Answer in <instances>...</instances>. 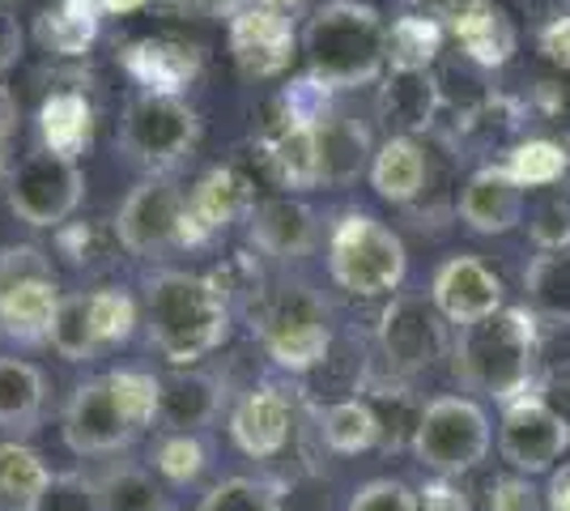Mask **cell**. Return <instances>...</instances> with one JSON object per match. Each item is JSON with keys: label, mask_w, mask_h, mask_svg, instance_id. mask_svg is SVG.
Returning <instances> with one entry per match:
<instances>
[{"label": "cell", "mask_w": 570, "mask_h": 511, "mask_svg": "<svg viewBox=\"0 0 570 511\" xmlns=\"http://www.w3.org/2000/svg\"><path fill=\"white\" fill-rule=\"evenodd\" d=\"M163 375L119 366L77 384L65 405V443L72 456H116L158 426Z\"/></svg>", "instance_id": "cell-1"}, {"label": "cell", "mask_w": 570, "mask_h": 511, "mask_svg": "<svg viewBox=\"0 0 570 511\" xmlns=\"http://www.w3.org/2000/svg\"><path fill=\"white\" fill-rule=\"evenodd\" d=\"M145 328L149 345L170 366L209 358L230 337V303L214 277L163 268L145 282Z\"/></svg>", "instance_id": "cell-2"}, {"label": "cell", "mask_w": 570, "mask_h": 511, "mask_svg": "<svg viewBox=\"0 0 570 511\" xmlns=\"http://www.w3.org/2000/svg\"><path fill=\"white\" fill-rule=\"evenodd\" d=\"M537 354H541V324H537V312L523 303V307H502L499 316L481 324L455 328L452 371L464 392L507 405L532 392Z\"/></svg>", "instance_id": "cell-3"}, {"label": "cell", "mask_w": 570, "mask_h": 511, "mask_svg": "<svg viewBox=\"0 0 570 511\" xmlns=\"http://www.w3.org/2000/svg\"><path fill=\"white\" fill-rule=\"evenodd\" d=\"M303 56L307 77L324 90L375 86L387 69V22L375 4L328 0L311 13L303 30Z\"/></svg>", "instance_id": "cell-4"}, {"label": "cell", "mask_w": 570, "mask_h": 511, "mask_svg": "<svg viewBox=\"0 0 570 511\" xmlns=\"http://www.w3.org/2000/svg\"><path fill=\"white\" fill-rule=\"evenodd\" d=\"M324 261H328V277L345 294L357 298H392L401 294L404 273H409V252L404 239L380 222L375 214H341L328 230V247H324Z\"/></svg>", "instance_id": "cell-5"}, {"label": "cell", "mask_w": 570, "mask_h": 511, "mask_svg": "<svg viewBox=\"0 0 570 511\" xmlns=\"http://www.w3.org/2000/svg\"><path fill=\"white\" fill-rule=\"evenodd\" d=\"M490 443H494V426H490L485 405L476 396L448 392V396H434L422 405L409 452L417 464H426L430 473L460 478V473H473L476 464L490 456Z\"/></svg>", "instance_id": "cell-6"}, {"label": "cell", "mask_w": 570, "mask_h": 511, "mask_svg": "<svg viewBox=\"0 0 570 511\" xmlns=\"http://www.w3.org/2000/svg\"><path fill=\"white\" fill-rule=\"evenodd\" d=\"M65 294L56 282L51 256L35 244L0 247V333L22 345L51 341V324Z\"/></svg>", "instance_id": "cell-7"}, {"label": "cell", "mask_w": 570, "mask_h": 511, "mask_svg": "<svg viewBox=\"0 0 570 511\" xmlns=\"http://www.w3.org/2000/svg\"><path fill=\"white\" fill-rule=\"evenodd\" d=\"M200 120L179 95H141L119 124V154L145 175H170L196 149Z\"/></svg>", "instance_id": "cell-8"}, {"label": "cell", "mask_w": 570, "mask_h": 511, "mask_svg": "<svg viewBox=\"0 0 570 511\" xmlns=\"http://www.w3.org/2000/svg\"><path fill=\"white\" fill-rule=\"evenodd\" d=\"M499 452L523 478L553 473L558 461L570 452V422L541 392H523L502 405L499 417Z\"/></svg>", "instance_id": "cell-9"}, {"label": "cell", "mask_w": 570, "mask_h": 511, "mask_svg": "<svg viewBox=\"0 0 570 511\" xmlns=\"http://www.w3.org/2000/svg\"><path fill=\"white\" fill-rule=\"evenodd\" d=\"M81 196H86L81 163L65 158V154H51V149L30 154L9 179V209L26 226H39V230L65 226L77 214Z\"/></svg>", "instance_id": "cell-10"}, {"label": "cell", "mask_w": 570, "mask_h": 511, "mask_svg": "<svg viewBox=\"0 0 570 511\" xmlns=\"http://www.w3.org/2000/svg\"><path fill=\"white\" fill-rule=\"evenodd\" d=\"M184 209L188 193H179V184L170 175H145L132 193L124 196L116 214V239L132 256H167L170 247H184Z\"/></svg>", "instance_id": "cell-11"}, {"label": "cell", "mask_w": 570, "mask_h": 511, "mask_svg": "<svg viewBox=\"0 0 570 511\" xmlns=\"http://www.w3.org/2000/svg\"><path fill=\"white\" fill-rule=\"evenodd\" d=\"M261 337L268 358L294 375H303L311 366H320L333 350V324L328 312L320 307V298L303 286L285 291L273 298V307L264 312Z\"/></svg>", "instance_id": "cell-12"}, {"label": "cell", "mask_w": 570, "mask_h": 511, "mask_svg": "<svg viewBox=\"0 0 570 511\" xmlns=\"http://www.w3.org/2000/svg\"><path fill=\"white\" fill-rule=\"evenodd\" d=\"M448 320L439 316V307L430 303V294L401 291L392 294V303L380 316V354L383 363L401 375L430 371L448 354Z\"/></svg>", "instance_id": "cell-13"}, {"label": "cell", "mask_w": 570, "mask_h": 511, "mask_svg": "<svg viewBox=\"0 0 570 511\" xmlns=\"http://www.w3.org/2000/svg\"><path fill=\"white\" fill-rule=\"evenodd\" d=\"M502 298H507L502 277L473 252L448 256L443 265L434 268V277H430V303L455 328H469V324L499 316L502 307H507Z\"/></svg>", "instance_id": "cell-14"}, {"label": "cell", "mask_w": 570, "mask_h": 511, "mask_svg": "<svg viewBox=\"0 0 570 511\" xmlns=\"http://www.w3.org/2000/svg\"><path fill=\"white\" fill-rule=\"evenodd\" d=\"M226 43H230V56L243 73L268 81L294 65L303 39L285 13H273L261 4H238L230 13V26H226Z\"/></svg>", "instance_id": "cell-15"}, {"label": "cell", "mask_w": 570, "mask_h": 511, "mask_svg": "<svg viewBox=\"0 0 570 511\" xmlns=\"http://www.w3.org/2000/svg\"><path fill=\"white\" fill-rule=\"evenodd\" d=\"M252 184L238 175L235 167H214L196 188L188 193V209H184V247L209 244L222 235L230 222L252 214Z\"/></svg>", "instance_id": "cell-16"}, {"label": "cell", "mask_w": 570, "mask_h": 511, "mask_svg": "<svg viewBox=\"0 0 570 511\" xmlns=\"http://www.w3.org/2000/svg\"><path fill=\"white\" fill-rule=\"evenodd\" d=\"M523 196L528 193L507 170V163H485L464 179L455 209L473 235H507L523 222Z\"/></svg>", "instance_id": "cell-17"}, {"label": "cell", "mask_w": 570, "mask_h": 511, "mask_svg": "<svg viewBox=\"0 0 570 511\" xmlns=\"http://www.w3.org/2000/svg\"><path fill=\"white\" fill-rule=\"evenodd\" d=\"M294 435V405L277 384L252 389L230 414V439L243 456L252 461H273L282 456L285 443Z\"/></svg>", "instance_id": "cell-18"}, {"label": "cell", "mask_w": 570, "mask_h": 511, "mask_svg": "<svg viewBox=\"0 0 570 511\" xmlns=\"http://www.w3.org/2000/svg\"><path fill=\"white\" fill-rule=\"evenodd\" d=\"M247 239L264 256L298 261L315 247L320 226H315L311 205L294 200V196H268L261 205H252V214H247Z\"/></svg>", "instance_id": "cell-19"}, {"label": "cell", "mask_w": 570, "mask_h": 511, "mask_svg": "<svg viewBox=\"0 0 570 511\" xmlns=\"http://www.w3.org/2000/svg\"><path fill=\"white\" fill-rule=\"evenodd\" d=\"M222 380L191 371V366H175L163 375V401H158V426L170 435H196L200 426H209L222 414Z\"/></svg>", "instance_id": "cell-20"}, {"label": "cell", "mask_w": 570, "mask_h": 511, "mask_svg": "<svg viewBox=\"0 0 570 511\" xmlns=\"http://www.w3.org/2000/svg\"><path fill=\"white\" fill-rule=\"evenodd\" d=\"M448 30L455 35L460 51L473 60L476 69H502L515 48H520V35H515V22L502 13L494 0H473L455 13Z\"/></svg>", "instance_id": "cell-21"}, {"label": "cell", "mask_w": 570, "mask_h": 511, "mask_svg": "<svg viewBox=\"0 0 570 511\" xmlns=\"http://www.w3.org/2000/svg\"><path fill=\"white\" fill-rule=\"evenodd\" d=\"M315 146H320V179L328 188L354 184L362 170H371V158H375L371 132L354 116H324V120H315Z\"/></svg>", "instance_id": "cell-22"}, {"label": "cell", "mask_w": 570, "mask_h": 511, "mask_svg": "<svg viewBox=\"0 0 570 511\" xmlns=\"http://www.w3.org/2000/svg\"><path fill=\"white\" fill-rule=\"evenodd\" d=\"M371 188L387 205H413L426 193V149L401 132L383 137L371 158Z\"/></svg>", "instance_id": "cell-23"}, {"label": "cell", "mask_w": 570, "mask_h": 511, "mask_svg": "<svg viewBox=\"0 0 570 511\" xmlns=\"http://www.w3.org/2000/svg\"><path fill=\"white\" fill-rule=\"evenodd\" d=\"M124 69L145 86V95H179L200 73V56L184 43L141 39L124 51Z\"/></svg>", "instance_id": "cell-24"}, {"label": "cell", "mask_w": 570, "mask_h": 511, "mask_svg": "<svg viewBox=\"0 0 570 511\" xmlns=\"http://www.w3.org/2000/svg\"><path fill=\"white\" fill-rule=\"evenodd\" d=\"M264 158L277 175V184L289 193H307L320 188V146H315V124L307 120H289L285 116L282 128L264 141Z\"/></svg>", "instance_id": "cell-25"}, {"label": "cell", "mask_w": 570, "mask_h": 511, "mask_svg": "<svg viewBox=\"0 0 570 511\" xmlns=\"http://www.w3.org/2000/svg\"><path fill=\"white\" fill-rule=\"evenodd\" d=\"M48 405V380L26 358H0V431H35Z\"/></svg>", "instance_id": "cell-26"}, {"label": "cell", "mask_w": 570, "mask_h": 511, "mask_svg": "<svg viewBox=\"0 0 570 511\" xmlns=\"http://www.w3.org/2000/svg\"><path fill=\"white\" fill-rule=\"evenodd\" d=\"M39 132H43V149L65 154V158H81V149L90 146V132H95L90 98L81 90H56L51 98H43Z\"/></svg>", "instance_id": "cell-27"}, {"label": "cell", "mask_w": 570, "mask_h": 511, "mask_svg": "<svg viewBox=\"0 0 570 511\" xmlns=\"http://www.w3.org/2000/svg\"><path fill=\"white\" fill-rule=\"evenodd\" d=\"M43 456L26 443H0V511H39L51 490Z\"/></svg>", "instance_id": "cell-28"}, {"label": "cell", "mask_w": 570, "mask_h": 511, "mask_svg": "<svg viewBox=\"0 0 570 511\" xmlns=\"http://www.w3.org/2000/svg\"><path fill=\"white\" fill-rule=\"evenodd\" d=\"M439 107H443V90L430 73H392L380 95V111L387 116V124H396L401 137L430 128Z\"/></svg>", "instance_id": "cell-29"}, {"label": "cell", "mask_w": 570, "mask_h": 511, "mask_svg": "<svg viewBox=\"0 0 570 511\" xmlns=\"http://www.w3.org/2000/svg\"><path fill=\"white\" fill-rule=\"evenodd\" d=\"M320 439L336 456H362L383 443V422L366 396H350L320 414Z\"/></svg>", "instance_id": "cell-30"}, {"label": "cell", "mask_w": 570, "mask_h": 511, "mask_svg": "<svg viewBox=\"0 0 570 511\" xmlns=\"http://www.w3.org/2000/svg\"><path fill=\"white\" fill-rule=\"evenodd\" d=\"M523 298L537 320L570 324V247L567 252H537L523 268Z\"/></svg>", "instance_id": "cell-31"}, {"label": "cell", "mask_w": 570, "mask_h": 511, "mask_svg": "<svg viewBox=\"0 0 570 511\" xmlns=\"http://www.w3.org/2000/svg\"><path fill=\"white\" fill-rule=\"evenodd\" d=\"M102 4L98 0H56L39 13V43L56 56H81L98 39Z\"/></svg>", "instance_id": "cell-32"}, {"label": "cell", "mask_w": 570, "mask_h": 511, "mask_svg": "<svg viewBox=\"0 0 570 511\" xmlns=\"http://www.w3.org/2000/svg\"><path fill=\"white\" fill-rule=\"evenodd\" d=\"M443 51V22L404 13L387 26V69L392 73H430Z\"/></svg>", "instance_id": "cell-33"}, {"label": "cell", "mask_w": 570, "mask_h": 511, "mask_svg": "<svg viewBox=\"0 0 570 511\" xmlns=\"http://www.w3.org/2000/svg\"><path fill=\"white\" fill-rule=\"evenodd\" d=\"M95 490L102 511H167V494L154 482V473L132 461H119L107 473H98Z\"/></svg>", "instance_id": "cell-34"}, {"label": "cell", "mask_w": 570, "mask_h": 511, "mask_svg": "<svg viewBox=\"0 0 570 511\" xmlns=\"http://www.w3.org/2000/svg\"><path fill=\"white\" fill-rule=\"evenodd\" d=\"M51 350L65 358V363H95L102 354L95 333V320H90V294H65L56 324H51Z\"/></svg>", "instance_id": "cell-35"}, {"label": "cell", "mask_w": 570, "mask_h": 511, "mask_svg": "<svg viewBox=\"0 0 570 511\" xmlns=\"http://www.w3.org/2000/svg\"><path fill=\"white\" fill-rule=\"evenodd\" d=\"M570 167V154L558 141H546V137H528L520 146L511 149V158H507V170L520 179V188H549V184H558Z\"/></svg>", "instance_id": "cell-36"}, {"label": "cell", "mask_w": 570, "mask_h": 511, "mask_svg": "<svg viewBox=\"0 0 570 511\" xmlns=\"http://www.w3.org/2000/svg\"><path fill=\"white\" fill-rule=\"evenodd\" d=\"M196 511H285L282 487L264 478H222L217 487L205 490Z\"/></svg>", "instance_id": "cell-37"}, {"label": "cell", "mask_w": 570, "mask_h": 511, "mask_svg": "<svg viewBox=\"0 0 570 511\" xmlns=\"http://www.w3.org/2000/svg\"><path fill=\"white\" fill-rule=\"evenodd\" d=\"M90 320H95L98 345L111 350V345H124V341L132 337L141 312H137V303H132L128 291L107 286V291H90Z\"/></svg>", "instance_id": "cell-38"}, {"label": "cell", "mask_w": 570, "mask_h": 511, "mask_svg": "<svg viewBox=\"0 0 570 511\" xmlns=\"http://www.w3.org/2000/svg\"><path fill=\"white\" fill-rule=\"evenodd\" d=\"M154 469L170 487H191L209 469V448L200 435H167L154 448Z\"/></svg>", "instance_id": "cell-39"}, {"label": "cell", "mask_w": 570, "mask_h": 511, "mask_svg": "<svg viewBox=\"0 0 570 511\" xmlns=\"http://www.w3.org/2000/svg\"><path fill=\"white\" fill-rule=\"evenodd\" d=\"M422 499L417 490L401 482V478H371L350 494V508L345 511H417Z\"/></svg>", "instance_id": "cell-40"}, {"label": "cell", "mask_w": 570, "mask_h": 511, "mask_svg": "<svg viewBox=\"0 0 570 511\" xmlns=\"http://www.w3.org/2000/svg\"><path fill=\"white\" fill-rule=\"evenodd\" d=\"M528 235L537 252H567L570 247V200L567 196H549L532 209Z\"/></svg>", "instance_id": "cell-41"}, {"label": "cell", "mask_w": 570, "mask_h": 511, "mask_svg": "<svg viewBox=\"0 0 570 511\" xmlns=\"http://www.w3.org/2000/svg\"><path fill=\"white\" fill-rule=\"evenodd\" d=\"M39 511H102L98 508V490L95 478H81V473H56L51 490Z\"/></svg>", "instance_id": "cell-42"}, {"label": "cell", "mask_w": 570, "mask_h": 511, "mask_svg": "<svg viewBox=\"0 0 570 511\" xmlns=\"http://www.w3.org/2000/svg\"><path fill=\"white\" fill-rule=\"evenodd\" d=\"M541 503H546V494L523 473H502L490 487V511H541Z\"/></svg>", "instance_id": "cell-43"}, {"label": "cell", "mask_w": 570, "mask_h": 511, "mask_svg": "<svg viewBox=\"0 0 570 511\" xmlns=\"http://www.w3.org/2000/svg\"><path fill=\"white\" fill-rule=\"evenodd\" d=\"M417 499H422V508L417 511H473L469 508V499H464V490H455L448 478L426 482V487L417 490Z\"/></svg>", "instance_id": "cell-44"}, {"label": "cell", "mask_w": 570, "mask_h": 511, "mask_svg": "<svg viewBox=\"0 0 570 511\" xmlns=\"http://www.w3.org/2000/svg\"><path fill=\"white\" fill-rule=\"evenodd\" d=\"M26 56V35L22 26H18V18L0 4V73H9L18 60Z\"/></svg>", "instance_id": "cell-45"}, {"label": "cell", "mask_w": 570, "mask_h": 511, "mask_svg": "<svg viewBox=\"0 0 570 511\" xmlns=\"http://www.w3.org/2000/svg\"><path fill=\"white\" fill-rule=\"evenodd\" d=\"M541 51H546L549 65H558V69H570V13L553 18V22L541 30Z\"/></svg>", "instance_id": "cell-46"}, {"label": "cell", "mask_w": 570, "mask_h": 511, "mask_svg": "<svg viewBox=\"0 0 570 511\" xmlns=\"http://www.w3.org/2000/svg\"><path fill=\"white\" fill-rule=\"evenodd\" d=\"M537 392H541L549 405H553V410L570 422V366H562V371H549Z\"/></svg>", "instance_id": "cell-47"}, {"label": "cell", "mask_w": 570, "mask_h": 511, "mask_svg": "<svg viewBox=\"0 0 570 511\" xmlns=\"http://www.w3.org/2000/svg\"><path fill=\"white\" fill-rule=\"evenodd\" d=\"M464 4H473V0H404V9H409V13L430 18V22H443V26L452 22Z\"/></svg>", "instance_id": "cell-48"}, {"label": "cell", "mask_w": 570, "mask_h": 511, "mask_svg": "<svg viewBox=\"0 0 570 511\" xmlns=\"http://www.w3.org/2000/svg\"><path fill=\"white\" fill-rule=\"evenodd\" d=\"M546 503H549V511H570V461L558 464V469L549 473Z\"/></svg>", "instance_id": "cell-49"}, {"label": "cell", "mask_w": 570, "mask_h": 511, "mask_svg": "<svg viewBox=\"0 0 570 511\" xmlns=\"http://www.w3.org/2000/svg\"><path fill=\"white\" fill-rule=\"evenodd\" d=\"M243 4H261V9H273V13H285V18H289L303 0H243Z\"/></svg>", "instance_id": "cell-50"}, {"label": "cell", "mask_w": 570, "mask_h": 511, "mask_svg": "<svg viewBox=\"0 0 570 511\" xmlns=\"http://www.w3.org/2000/svg\"><path fill=\"white\" fill-rule=\"evenodd\" d=\"M102 4V13H132V9H141L145 0H98Z\"/></svg>", "instance_id": "cell-51"}]
</instances>
